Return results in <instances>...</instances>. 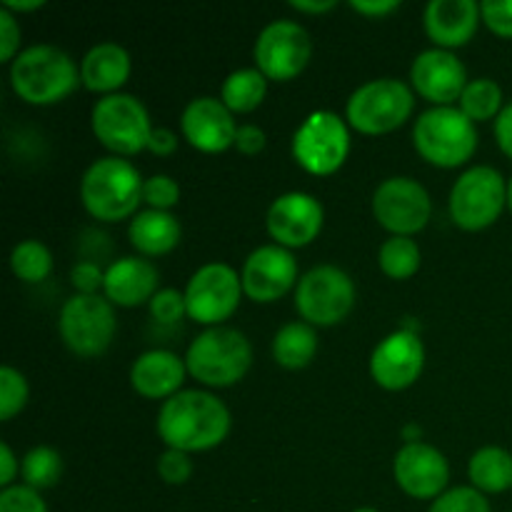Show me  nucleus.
Instances as JSON below:
<instances>
[{
  "label": "nucleus",
  "instance_id": "obj_5",
  "mask_svg": "<svg viewBox=\"0 0 512 512\" xmlns=\"http://www.w3.org/2000/svg\"><path fill=\"white\" fill-rule=\"evenodd\" d=\"M413 145L430 165L458 168L478 150V128L460 108L438 105L415 120Z\"/></svg>",
  "mask_w": 512,
  "mask_h": 512
},
{
  "label": "nucleus",
  "instance_id": "obj_6",
  "mask_svg": "<svg viewBox=\"0 0 512 512\" xmlns=\"http://www.w3.org/2000/svg\"><path fill=\"white\" fill-rule=\"evenodd\" d=\"M413 110L415 95L408 83L398 78H375L353 90L345 105V120L358 133L385 135L410 120Z\"/></svg>",
  "mask_w": 512,
  "mask_h": 512
},
{
  "label": "nucleus",
  "instance_id": "obj_34",
  "mask_svg": "<svg viewBox=\"0 0 512 512\" xmlns=\"http://www.w3.org/2000/svg\"><path fill=\"white\" fill-rule=\"evenodd\" d=\"M428 512H490V503L473 485H460L435 498Z\"/></svg>",
  "mask_w": 512,
  "mask_h": 512
},
{
  "label": "nucleus",
  "instance_id": "obj_40",
  "mask_svg": "<svg viewBox=\"0 0 512 512\" xmlns=\"http://www.w3.org/2000/svg\"><path fill=\"white\" fill-rule=\"evenodd\" d=\"M70 283H73L75 293L98 295L105 288V270L93 260H80L70 270Z\"/></svg>",
  "mask_w": 512,
  "mask_h": 512
},
{
  "label": "nucleus",
  "instance_id": "obj_17",
  "mask_svg": "<svg viewBox=\"0 0 512 512\" xmlns=\"http://www.w3.org/2000/svg\"><path fill=\"white\" fill-rule=\"evenodd\" d=\"M323 223L325 210L320 200L310 193H300V190L275 198L268 208V218H265L275 245H283L288 250L305 248L313 243L323 230Z\"/></svg>",
  "mask_w": 512,
  "mask_h": 512
},
{
  "label": "nucleus",
  "instance_id": "obj_50",
  "mask_svg": "<svg viewBox=\"0 0 512 512\" xmlns=\"http://www.w3.org/2000/svg\"><path fill=\"white\" fill-rule=\"evenodd\" d=\"M353 512H380V510H375V508H358V510H353Z\"/></svg>",
  "mask_w": 512,
  "mask_h": 512
},
{
  "label": "nucleus",
  "instance_id": "obj_7",
  "mask_svg": "<svg viewBox=\"0 0 512 512\" xmlns=\"http://www.w3.org/2000/svg\"><path fill=\"white\" fill-rule=\"evenodd\" d=\"M448 205L450 218L458 228L470 233L485 230L508 205V183L493 165H473L455 180Z\"/></svg>",
  "mask_w": 512,
  "mask_h": 512
},
{
  "label": "nucleus",
  "instance_id": "obj_39",
  "mask_svg": "<svg viewBox=\"0 0 512 512\" xmlns=\"http://www.w3.org/2000/svg\"><path fill=\"white\" fill-rule=\"evenodd\" d=\"M480 18L500 38H512V0H483Z\"/></svg>",
  "mask_w": 512,
  "mask_h": 512
},
{
  "label": "nucleus",
  "instance_id": "obj_38",
  "mask_svg": "<svg viewBox=\"0 0 512 512\" xmlns=\"http://www.w3.org/2000/svg\"><path fill=\"white\" fill-rule=\"evenodd\" d=\"M158 475L168 485H185L193 475V460L183 450L168 448L158 458Z\"/></svg>",
  "mask_w": 512,
  "mask_h": 512
},
{
  "label": "nucleus",
  "instance_id": "obj_25",
  "mask_svg": "<svg viewBox=\"0 0 512 512\" xmlns=\"http://www.w3.org/2000/svg\"><path fill=\"white\" fill-rule=\"evenodd\" d=\"M180 220L170 210H140L130 220L128 238L130 245L138 250L143 258H158V255L170 253L180 243Z\"/></svg>",
  "mask_w": 512,
  "mask_h": 512
},
{
  "label": "nucleus",
  "instance_id": "obj_21",
  "mask_svg": "<svg viewBox=\"0 0 512 512\" xmlns=\"http://www.w3.org/2000/svg\"><path fill=\"white\" fill-rule=\"evenodd\" d=\"M480 20V3L475 0H430L423 15L425 33L443 50L470 43Z\"/></svg>",
  "mask_w": 512,
  "mask_h": 512
},
{
  "label": "nucleus",
  "instance_id": "obj_1",
  "mask_svg": "<svg viewBox=\"0 0 512 512\" xmlns=\"http://www.w3.org/2000/svg\"><path fill=\"white\" fill-rule=\"evenodd\" d=\"M155 428L168 448L205 453L228 438L230 410L208 390H180L160 405Z\"/></svg>",
  "mask_w": 512,
  "mask_h": 512
},
{
  "label": "nucleus",
  "instance_id": "obj_48",
  "mask_svg": "<svg viewBox=\"0 0 512 512\" xmlns=\"http://www.w3.org/2000/svg\"><path fill=\"white\" fill-rule=\"evenodd\" d=\"M3 8L10 13H28V10L43 8V0H5Z\"/></svg>",
  "mask_w": 512,
  "mask_h": 512
},
{
  "label": "nucleus",
  "instance_id": "obj_45",
  "mask_svg": "<svg viewBox=\"0 0 512 512\" xmlns=\"http://www.w3.org/2000/svg\"><path fill=\"white\" fill-rule=\"evenodd\" d=\"M20 473V463L15 458L13 448L8 443H0V485L5 488H13L15 475Z\"/></svg>",
  "mask_w": 512,
  "mask_h": 512
},
{
  "label": "nucleus",
  "instance_id": "obj_43",
  "mask_svg": "<svg viewBox=\"0 0 512 512\" xmlns=\"http://www.w3.org/2000/svg\"><path fill=\"white\" fill-rule=\"evenodd\" d=\"M495 140H498V148L512 160V100L505 103L503 113L495 118Z\"/></svg>",
  "mask_w": 512,
  "mask_h": 512
},
{
  "label": "nucleus",
  "instance_id": "obj_18",
  "mask_svg": "<svg viewBox=\"0 0 512 512\" xmlns=\"http://www.w3.org/2000/svg\"><path fill=\"white\" fill-rule=\"evenodd\" d=\"M393 475L398 488L415 500H435L450 480L448 458L428 443H405L395 453Z\"/></svg>",
  "mask_w": 512,
  "mask_h": 512
},
{
  "label": "nucleus",
  "instance_id": "obj_2",
  "mask_svg": "<svg viewBox=\"0 0 512 512\" xmlns=\"http://www.w3.org/2000/svg\"><path fill=\"white\" fill-rule=\"evenodd\" d=\"M143 185L138 168L118 155H105L88 165L80 180L83 208L103 223L135 218L143 203Z\"/></svg>",
  "mask_w": 512,
  "mask_h": 512
},
{
  "label": "nucleus",
  "instance_id": "obj_28",
  "mask_svg": "<svg viewBox=\"0 0 512 512\" xmlns=\"http://www.w3.org/2000/svg\"><path fill=\"white\" fill-rule=\"evenodd\" d=\"M265 93H268V78L258 68H240L223 80L220 100L228 105L230 113H253L255 108H260Z\"/></svg>",
  "mask_w": 512,
  "mask_h": 512
},
{
  "label": "nucleus",
  "instance_id": "obj_22",
  "mask_svg": "<svg viewBox=\"0 0 512 512\" xmlns=\"http://www.w3.org/2000/svg\"><path fill=\"white\" fill-rule=\"evenodd\" d=\"M158 283V268L150 260H145L143 255H128L110 263V268L105 270L103 295L120 308H138L153 300Z\"/></svg>",
  "mask_w": 512,
  "mask_h": 512
},
{
  "label": "nucleus",
  "instance_id": "obj_33",
  "mask_svg": "<svg viewBox=\"0 0 512 512\" xmlns=\"http://www.w3.org/2000/svg\"><path fill=\"white\" fill-rule=\"evenodd\" d=\"M30 398L28 380L13 365L0 368V420H13Z\"/></svg>",
  "mask_w": 512,
  "mask_h": 512
},
{
  "label": "nucleus",
  "instance_id": "obj_19",
  "mask_svg": "<svg viewBox=\"0 0 512 512\" xmlns=\"http://www.w3.org/2000/svg\"><path fill=\"white\" fill-rule=\"evenodd\" d=\"M183 138L200 153H223L235 145L238 123L228 105L213 95H200L185 105L180 115Z\"/></svg>",
  "mask_w": 512,
  "mask_h": 512
},
{
  "label": "nucleus",
  "instance_id": "obj_49",
  "mask_svg": "<svg viewBox=\"0 0 512 512\" xmlns=\"http://www.w3.org/2000/svg\"><path fill=\"white\" fill-rule=\"evenodd\" d=\"M508 208H510V213H512V178L508 180Z\"/></svg>",
  "mask_w": 512,
  "mask_h": 512
},
{
  "label": "nucleus",
  "instance_id": "obj_12",
  "mask_svg": "<svg viewBox=\"0 0 512 512\" xmlns=\"http://www.w3.org/2000/svg\"><path fill=\"white\" fill-rule=\"evenodd\" d=\"M243 280L228 263H205L190 275L185 285L188 318L205 328L223 325L238 310Z\"/></svg>",
  "mask_w": 512,
  "mask_h": 512
},
{
  "label": "nucleus",
  "instance_id": "obj_35",
  "mask_svg": "<svg viewBox=\"0 0 512 512\" xmlns=\"http://www.w3.org/2000/svg\"><path fill=\"white\" fill-rule=\"evenodd\" d=\"M150 315L155 323L160 325H175L183 315H188V305H185V293L175 288H163L153 295L150 300Z\"/></svg>",
  "mask_w": 512,
  "mask_h": 512
},
{
  "label": "nucleus",
  "instance_id": "obj_47",
  "mask_svg": "<svg viewBox=\"0 0 512 512\" xmlns=\"http://www.w3.org/2000/svg\"><path fill=\"white\" fill-rule=\"evenodd\" d=\"M290 5L300 13H328L335 8V0H290Z\"/></svg>",
  "mask_w": 512,
  "mask_h": 512
},
{
  "label": "nucleus",
  "instance_id": "obj_36",
  "mask_svg": "<svg viewBox=\"0 0 512 512\" xmlns=\"http://www.w3.org/2000/svg\"><path fill=\"white\" fill-rule=\"evenodd\" d=\"M180 200V185L175 183V178L160 173L153 178H145L143 185V203H148V208L153 210H170L173 205H178Z\"/></svg>",
  "mask_w": 512,
  "mask_h": 512
},
{
  "label": "nucleus",
  "instance_id": "obj_46",
  "mask_svg": "<svg viewBox=\"0 0 512 512\" xmlns=\"http://www.w3.org/2000/svg\"><path fill=\"white\" fill-rule=\"evenodd\" d=\"M350 8L358 10L360 15H368V18H383V15L398 10L400 3L398 0H353Z\"/></svg>",
  "mask_w": 512,
  "mask_h": 512
},
{
  "label": "nucleus",
  "instance_id": "obj_41",
  "mask_svg": "<svg viewBox=\"0 0 512 512\" xmlns=\"http://www.w3.org/2000/svg\"><path fill=\"white\" fill-rule=\"evenodd\" d=\"M20 53V25L15 13L0 8V60L13 63Z\"/></svg>",
  "mask_w": 512,
  "mask_h": 512
},
{
  "label": "nucleus",
  "instance_id": "obj_4",
  "mask_svg": "<svg viewBox=\"0 0 512 512\" xmlns=\"http://www.w3.org/2000/svg\"><path fill=\"white\" fill-rule=\"evenodd\" d=\"M250 363H253V345L245 333L228 325L205 328L185 353L188 373L208 388H230L240 383Z\"/></svg>",
  "mask_w": 512,
  "mask_h": 512
},
{
  "label": "nucleus",
  "instance_id": "obj_42",
  "mask_svg": "<svg viewBox=\"0 0 512 512\" xmlns=\"http://www.w3.org/2000/svg\"><path fill=\"white\" fill-rule=\"evenodd\" d=\"M235 148L243 155H258L265 148V130L253 123L238 125V135H235Z\"/></svg>",
  "mask_w": 512,
  "mask_h": 512
},
{
  "label": "nucleus",
  "instance_id": "obj_9",
  "mask_svg": "<svg viewBox=\"0 0 512 512\" xmlns=\"http://www.w3.org/2000/svg\"><path fill=\"white\" fill-rule=\"evenodd\" d=\"M58 330L63 343L80 358L103 355L118 330L113 303L105 295H70L60 308Z\"/></svg>",
  "mask_w": 512,
  "mask_h": 512
},
{
  "label": "nucleus",
  "instance_id": "obj_37",
  "mask_svg": "<svg viewBox=\"0 0 512 512\" xmlns=\"http://www.w3.org/2000/svg\"><path fill=\"white\" fill-rule=\"evenodd\" d=\"M0 512H48L38 490L28 485H13L0 493Z\"/></svg>",
  "mask_w": 512,
  "mask_h": 512
},
{
  "label": "nucleus",
  "instance_id": "obj_44",
  "mask_svg": "<svg viewBox=\"0 0 512 512\" xmlns=\"http://www.w3.org/2000/svg\"><path fill=\"white\" fill-rule=\"evenodd\" d=\"M178 135L173 133L170 128H153V133H150V140H148V150L155 155H173L175 150H178Z\"/></svg>",
  "mask_w": 512,
  "mask_h": 512
},
{
  "label": "nucleus",
  "instance_id": "obj_8",
  "mask_svg": "<svg viewBox=\"0 0 512 512\" xmlns=\"http://www.w3.org/2000/svg\"><path fill=\"white\" fill-rule=\"evenodd\" d=\"M90 125H93L95 138L118 158L148 150L150 133H153L148 108L143 105V100L130 93L103 95L93 105Z\"/></svg>",
  "mask_w": 512,
  "mask_h": 512
},
{
  "label": "nucleus",
  "instance_id": "obj_16",
  "mask_svg": "<svg viewBox=\"0 0 512 512\" xmlns=\"http://www.w3.org/2000/svg\"><path fill=\"white\" fill-rule=\"evenodd\" d=\"M243 293L255 303H275L298 285V260L283 245H260L245 258Z\"/></svg>",
  "mask_w": 512,
  "mask_h": 512
},
{
  "label": "nucleus",
  "instance_id": "obj_30",
  "mask_svg": "<svg viewBox=\"0 0 512 512\" xmlns=\"http://www.w3.org/2000/svg\"><path fill=\"white\" fill-rule=\"evenodd\" d=\"M420 245L405 235H390L378 250V263L388 278L408 280L420 270Z\"/></svg>",
  "mask_w": 512,
  "mask_h": 512
},
{
  "label": "nucleus",
  "instance_id": "obj_11",
  "mask_svg": "<svg viewBox=\"0 0 512 512\" xmlns=\"http://www.w3.org/2000/svg\"><path fill=\"white\" fill-rule=\"evenodd\" d=\"M350 153L348 123L333 110H315L293 135L295 163L310 175H333Z\"/></svg>",
  "mask_w": 512,
  "mask_h": 512
},
{
  "label": "nucleus",
  "instance_id": "obj_14",
  "mask_svg": "<svg viewBox=\"0 0 512 512\" xmlns=\"http://www.w3.org/2000/svg\"><path fill=\"white\" fill-rule=\"evenodd\" d=\"M373 215L388 233L413 238L428 225L433 200L425 185L408 175L383 180L373 193Z\"/></svg>",
  "mask_w": 512,
  "mask_h": 512
},
{
  "label": "nucleus",
  "instance_id": "obj_29",
  "mask_svg": "<svg viewBox=\"0 0 512 512\" xmlns=\"http://www.w3.org/2000/svg\"><path fill=\"white\" fill-rule=\"evenodd\" d=\"M505 108L503 88L498 80L493 78H475L465 85L463 95H460V110L468 115L473 123H483V120H495Z\"/></svg>",
  "mask_w": 512,
  "mask_h": 512
},
{
  "label": "nucleus",
  "instance_id": "obj_31",
  "mask_svg": "<svg viewBox=\"0 0 512 512\" xmlns=\"http://www.w3.org/2000/svg\"><path fill=\"white\" fill-rule=\"evenodd\" d=\"M20 475H23L25 485L33 490H48L58 485L60 475H63V458L58 450L48 448V445H38V448L28 450L25 458L20 460Z\"/></svg>",
  "mask_w": 512,
  "mask_h": 512
},
{
  "label": "nucleus",
  "instance_id": "obj_27",
  "mask_svg": "<svg viewBox=\"0 0 512 512\" xmlns=\"http://www.w3.org/2000/svg\"><path fill=\"white\" fill-rule=\"evenodd\" d=\"M470 483L480 493H505L512 488V453L498 445H485L473 453L468 465Z\"/></svg>",
  "mask_w": 512,
  "mask_h": 512
},
{
  "label": "nucleus",
  "instance_id": "obj_23",
  "mask_svg": "<svg viewBox=\"0 0 512 512\" xmlns=\"http://www.w3.org/2000/svg\"><path fill=\"white\" fill-rule=\"evenodd\" d=\"M188 365L170 350H148L138 355L130 368V385L148 400H170L183 390Z\"/></svg>",
  "mask_w": 512,
  "mask_h": 512
},
{
  "label": "nucleus",
  "instance_id": "obj_13",
  "mask_svg": "<svg viewBox=\"0 0 512 512\" xmlns=\"http://www.w3.org/2000/svg\"><path fill=\"white\" fill-rule=\"evenodd\" d=\"M255 68L268 80H293L313 58V40L295 20H273L260 30L253 48Z\"/></svg>",
  "mask_w": 512,
  "mask_h": 512
},
{
  "label": "nucleus",
  "instance_id": "obj_32",
  "mask_svg": "<svg viewBox=\"0 0 512 512\" xmlns=\"http://www.w3.org/2000/svg\"><path fill=\"white\" fill-rule=\"evenodd\" d=\"M10 268L23 283H43L53 270V255L40 240H20L10 253Z\"/></svg>",
  "mask_w": 512,
  "mask_h": 512
},
{
  "label": "nucleus",
  "instance_id": "obj_24",
  "mask_svg": "<svg viewBox=\"0 0 512 512\" xmlns=\"http://www.w3.org/2000/svg\"><path fill=\"white\" fill-rule=\"evenodd\" d=\"M130 55L123 45L105 40V43L93 45L80 60V83L93 93L113 95L120 93L130 78Z\"/></svg>",
  "mask_w": 512,
  "mask_h": 512
},
{
  "label": "nucleus",
  "instance_id": "obj_26",
  "mask_svg": "<svg viewBox=\"0 0 512 512\" xmlns=\"http://www.w3.org/2000/svg\"><path fill=\"white\" fill-rule=\"evenodd\" d=\"M318 353V333L305 320L283 325L273 338V358L275 363L288 370L308 368Z\"/></svg>",
  "mask_w": 512,
  "mask_h": 512
},
{
  "label": "nucleus",
  "instance_id": "obj_3",
  "mask_svg": "<svg viewBox=\"0 0 512 512\" xmlns=\"http://www.w3.org/2000/svg\"><path fill=\"white\" fill-rule=\"evenodd\" d=\"M80 83V68L58 45H30L10 63V85L30 105H53Z\"/></svg>",
  "mask_w": 512,
  "mask_h": 512
},
{
  "label": "nucleus",
  "instance_id": "obj_15",
  "mask_svg": "<svg viewBox=\"0 0 512 512\" xmlns=\"http://www.w3.org/2000/svg\"><path fill=\"white\" fill-rule=\"evenodd\" d=\"M425 368V345L410 328H400L375 345L370 355V375L380 388L398 393L410 388Z\"/></svg>",
  "mask_w": 512,
  "mask_h": 512
},
{
  "label": "nucleus",
  "instance_id": "obj_10",
  "mask_svg": "<svg viewBox=\"0 0 512 512\" xmlns=\"http://www.w3.org/2000/svg\"><path fill=\"white\" fill-rule=\"evenodd\" d=\"M355 305V283L338 265H315L295 285V308L305 323L330 328L348 318Z\"/></svg>",
  "mask_w": 512,
  "mask_h": 512
},
{
  "label": "nucleus",
  "instance_id": "obj_20",
  "mask_svg": "<svg viewBox=\"0 0 512 512\" xmlns=\"http://www.w3.org/2000/svg\"><path fill=\"white\" fill-rule=\"evenodd\" d=\"M410 83L425 100L438 108V105H450L460 100L470 80L463 60L453 50L430 48L413 60Z\"/></svg>",
  "mask_w": 512,
  "mask_h": 512
}]
</instances>
